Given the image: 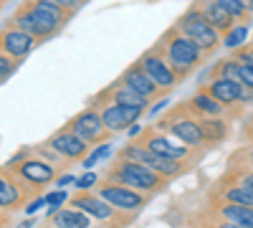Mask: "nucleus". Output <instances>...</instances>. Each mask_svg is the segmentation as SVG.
Returning <instances> with one entry per match:
<instances>
[{
  "mask_svg": "<svg viewBox=\"0 0 253 228\" xmlns=\"http://www.w3.org/2000/svg\"><path fill=\"white\" fill-rule=\"evenodd\" d=\"M43 203H46V198H36L33 203H26V213H28V216H33V213H36Z\"/></svg>",
  "mask_w": 253,
  "mask_h": 228,
  "instance_id": "35",
  "label": "nucleus"
},
{
  "mask_svg": "<svg viewBox=\"0 0 253 228\" xmlns=\"http://www.w3.org/2000/svg\"><path fill=\"white\" fill-rule=\"evenodd\" d=\"M48 147H51L58 157H63L66 162H81L84 157L89 155V144L84 142L76 132H71L69 127L58 130V132L48 139Z\"/></svg>",
  "mask_w": 253,
  "mask_h": 228,
  "instance_id": "14",
  "label": "nucleus"
},
{
  "mask_svg": "<svg viewBox=\"0 0 253 228\" xmlns=\"http://www.w3.org/2000/svg\"><path fill=\"white\" fill-rule=\"evenodd\" d=\"M215 200V211L213 216L228 221V223H236V226H246V228H253V208L248 205H241V203H228V200Z\"/></svg>",
  "mask_w": 253,
  "mask_h": 228,
  "instance_id": "18",
  "label": "nucleus"
},
{
  "mask_svg": "<svg viewBox=\"0 0 253 228\" xmlns=\"http://www.w3.org/2000/svg\"><path fill=\"white\" fill-rule=\"evenodd\" d=\"M96 195H101L107 203H112L114 208L124 211V213H137L139 208H144L150 195L142 193V190H134L129 185H122L117 180H109V178H101L96 182Z\"/></svg>",
  "mask_w": 253,
  "mask_h": 228,
  "instance_id": "8",
  "label": "nucleus"
},
{
  "mask_svg": "<svg viewBox=\"0 0 253 228\" xmlns=\"http://www.w3.org/2000/svg\"><path fill=\"white\" fill-rule=\"evenodd\" d=\"M243 3H246V8H248V13L253 15V0H243Z\"/></svg>",
  "mask_w": 253,
  "mask_h": 228,
  "instance_id": "39",
  "label": "nucleus"
},
{
  "mask_svg": "<svg viewBox=\"0 0 253 228\" xmlns=\"http://www.w3.org/2000/svg\"><path fill=\"white\" fill-rule=\"evenodd\" d=\"M213 198L228 200V203H241V205L253 208V188H243V185H218Z\"/></svg>",
  "mask_w": 253,
  "mask_h": 228,
  "instance_id": "23",
  "label": "nucleus"
},
{
  "mask_svg": "<svg viewBox=\"0 0 253 228\" xmlns=\"http://www.w3.org/2000/svg\"><path fill=\"white\" fill-rule=\"evenodd\" d=\"M36 44H38V41L31 33L20 31L13 23L0 31V51H3L5 56H10V58H15V61H23L36 48Z\"/></svg>",
  "mask_w": 253,
  "mask_h": 228,
  "instance_id": "15",
  "label": "nucleus"
},
{
  "mask_svg": "<svg viewBox=\"0 0 253 228\" xmlns=\"http://www.w3.org/2000/svg\"><path fill=\"white\" fill-rule=\"evenodd\" d=\"M230 56H233V58H238L241 64H248V66H253V46H251V44H241L238 48H233V51H230Z\"/></svg>",
  "mask_w": 253,
  "mask_h": 228,
  "instance_id": "29",
  "label": "nucleus"
},
{
  "mask_svg": "<svg viewBox=\"0 0 253 228\" xmlns=\"http://www.w3.org/2000/svg\"><path fill=\"white\" fill-rule=\"evenodd\" d=\"M134 142H139L142 147L150 150V152H157V155H165V157L187 162L190 168H193V165L208 152V150H200V147H187V144H182V142H172L170 135H165V132L157 130V127L139 130V135L134 137Z\"/></svg>",
  "mask_w": 253,
  "mask_h": 228,
  "instance_id": "6",
  "label": "nucleus"
},
{
  "mask_svg": "<svg viewBox=\"0 0 253 228\" xmlns=\"http://www.w3.org/2000/svg\"><path fill=\"white\" fill-rule=\"evenodd\" d=\"M157 46H160L162 56L167 58V64L172 66V71L177 74L180 81L190 79L200 66H205V61L210 58L198 44H193L187 36H182L175 26L167 28V31L160 36Z\"/></svg>",
  "mask_w": 253,
  "mask_h": 228,
  "instance_id": "2",
  "label": "nucleus"
},
{
  "mask_svg": "<svg viewBox=\"0 0 253 228\" xmlns=\"http://www.w3.org/2000/svg\"><path fill=\"white\" fill-rule=\"evenodd\" d=\"M96 96H101V99H112V101H117V104H124V107H142V109H147V107L152 104V101L147 99L144 94H139V91L132 89L129 84H124L122 79L112 81V84H109L107 89H101Z\"/></svg>",
  "mask_w": 253,
  "mask_h": 228,
  "instance_id": "17",
  "label": "nucleus"
},
{
  "mask_svg": "<svg viewBox=\"0 0 253 228\" xmlns=\"http://www.w3.org/2000/svg\"><path fill=\"white\" fill-rule=\"evenodd\" d=\"M175 28H177L182 36H187L193 44H198L208 56H213V53L223 46V36L213 28V23H210V20L203 15V10H200L195 3L175 20Z\"/></svg>",
  "mask_w": 253,
  "mask_h": 228,
  "instance_id": "5",
  "label": "nucleus"
},
{
  "mask_svg": "<svg viewBox=\"0 0 253 228\" xmlns=\"http://www.w3.org/2000/svg\"><path fill=\"white\" fill-rule=\"evenodd\" d=\"M124 84H129L132 89H137L139 94H144L150 101H157V99H162L165 94L157 89V84L150 79V74H147L144 69H142V64L139 61H134V64H129L124 71H122V76H119Z\"/></svg>",
  "mask_w": 253,
  "mask_h": 228,
  "instance_id": "16",
  "label": "nucleus"
},
{
  "mask_svg": "<svg viewBox=\"0 0 253 228\" xmlns=\"http://www.w3.org/2000/svg\"><path fill=\"white\" fill-rule=\"evenodd\" d=\"M66 127H69L71 132H76L84 142L89 144V147H91V144H104V142H109V139L114 137L107 127H104V122H101V117H99V112H96L94 107L74 114Z\"/></svg>",
  "mask_w": 253,
  "mask_h": 228,
  "instance_id": "12",
  "label": "nucleus"
},
{
  "mask_svg": "<svg viewBox=\"0 0 253 228\" xmlns=\"http://www.w3.org/2000/svg\"><path fill=\"white\" fill-rule=\"evenodd\" d=\"M157 130H162L165 135H170L172 139L187 144V147H200V150H208L205 147V135H203V124H200V117L187 107V99L180 101V104L170 112H165L157 122Z\"/></svg>",
  "mask_w": 253,
  "mask_h": 228,
  "instance_id": "4",
  "label": "nucleus"
},
{
  "mask_svg": "<svg viewBox=\"0 0 253 228\" xmlns=\"http://www.w3.org/2000/svg\"><path fill=\"white\" fill-rule=\"evenodd\" d=\"M248 31H251V23H236L233 28H230L225 36H223V46L225 48H238L241 44H246V38H248Z\"/></svg>",
  "mask_w": 253,
  "mask_h": 228,
  "instance_id": "25",
  "label": "nucleus"
},
{
  "mask_svg": "<svg viewBox=\"0 0 253 228\" xmlns=\"http://www.w3.org/2000/svg\"><path fill=\"white\" fill-rule=\"evenodd\" d=\"M76 10L63 8L51 0H26L15 13H13V26H18L20 31L31 33L38 44L53 38L63 26L74 18Z\"/></svg>",
  "mask_w": 253,
  "mask_h": 228,
  "instance_id": "1",
  "label": "nucleus"
},
{
  "mask_svg": "<svg viewBox=\"0 0 253 228\" xmlns=\"http://www.w3.org/2000/svg\"><path fill=\"white\" fill-rule=\"evenodd\" d=\"M69 182H76L74 175H63V178H58V185H69Z\"/></svg>",
  "mask_w": 253,
  "mask_h": 228,
  "instance_id": "38",
  "label": "nucleus"
},
{
  "mask_svg": "<svg viewBox=\"0 0 253 228\" xmlns=\"http://www.w3.org/2000/svg\"><path fill=\"white\" fill-rule=\"evenodd\" d=\"M218 3L236 18V23H251V20H253V15L248 13L243 0H218Z\"/></svg>",
  "mask_w": 253,
  "mask_h": 228,
  "instance_id": "26",
  "label": "nucleus"
},
{
  "mask_svg": "<svg viewBox=\"0 0 253 228\" xmlns=\"http://www.w3.org/2000/svg\"><path fill=\"white\" fill-rule=\"evenodd\" d=\"M104 178L109 180H117L122 185H129L134 190H142L147 195H155V193H162L170 180L162 178L160 173H155L152 168H147L144 162H137V160H129V157H119L109 165V170L104 173Z\"/></svg>",
  "mask_w": 253,
  "mask_h": 228,
  "instance_id": "3",
  "label": "nucleus"
},
{
  "mask_svg": "<svg viewBox=\"0 0 253 228\" xmlns=\"http://www.w3.org/2000/svg\"><path fill=\"white\" fill-rule=\"evenodd\" d=\"M81 3H86V0H81Z\"/></svg>",
  "mask_w": 253,
  "mask_h": 228,
  "instance_id": "41",
  "label": "nucleus"
},
{
  "mask_svg": "<svg viewBox=\"0 0 253 228\" xmlns=\"http://www.w3.org/2000/svg\"><path fill=\"white\" fill-rule=\"evenodd\" d=\"M96 182H99L96 173H86V175H81V178L76 180V185H79V190H86V188H91V185H96Z\"/></svg>",
  "mask_w": 253,
  "mask_h": 228,
  "instance_id": "34",
  "label": "nucleus"
},
{
  "mask_svg": "<svg viewBox=\"0 0 253 228\" xmlns=\"http://www.w3.org/2000/svg\"><path fill=\"white\" fill-rule=\"evenodd\" d=\"M251 46H253V41H251Z\"/></svg>",
  "mask_w": 253,
  "mask_h": 228,
  "instance_id": "42",
  "label": "nucleus"
},
{
  "mask_svg": "<svg viewBox=\"0 0 253 228\" xmlns=\"http://www.w3.org/2000/svg\"><path fill=\"white\" fill-rule=\"evenodd\" d=\"M51 3H58L63 8H71V10H79L81 8V0H51Z\"/></svg>",
  "mask_w": 253,
  "mask_h": 228,
  "instance_id": "36",
  "label": "nucleus"
},
{
  "mask_svg": "<svg viewBox=\"0 0 253 228\" xmlns=\"http://www.w3.org/2000/svg\"><path fill=\"white\" fill-rule=\"evenodd\" d=\"M187 107L193 109L198 117H228V107H223L218 99H213L210 94H205L203 89H198L193 96L187 99Z\"/></svg>",
  "mask_w": 253,
  "mask_h": 228,
  "instance_id": "21",
  "label": "nucleus"
},
{
  "mask_svg": "<svg viewBox=\"0 0 253 228\" xmlns=\"http://www.w3.org/2000/svg\"><path fill=\"white\" fill-rule=\"evenodd\" d=\"M69 205L84 211V213H86L89 218H94V221L112 223V228H122V226L129 223V221H134V216L119 218V208H114V205L107 203L101 195H94V193H89V190H81V193H76L74 198H69Z\"/></svg>",
  "mask_w": 253,
  "mask_h": 228,
  "instance_id": "9",
  "label": "nucleus"
},
{
  "mask_svg": "<svg viewBox=\"0 0 253 228\" xmlns=\"http://www.w3.org/2000/svg\"><path fill=\"white\" fill-rule=\"evenodd\" d=\"M10 178H13V170H5V173L0 170V188H3V185H5V182H8Z\"/></svg>",
  "mask_w": 253,
  "mask_h": 228,
  "instance_id": "37",
  "label": "nucleus"
},
{
  "mask_svg": "<svg viewBox=\"0 0 253 228\" xmlns=\"http://www.w3.org/2000/svg\"><path fill=\"white\" fill-rule=\"evenodd\" d=\"M43 228H46V226H43ZM53 228H56V226H53Z\"/></svg>",
  "mask_w": 253,
  "mask_h": 228,
  "instance_id": "43",
  "label": "nucleus"
},
{
  "mask_svg": "<svg viewBox=\"0 0 253 228\" xmlns=\"http://www.w3.org/2000/svg\"><path fill=\"white\" fill-rule=\"evenodd\" d=\"M241 139L246 144H253V112L246 117V122L241 124Z\"/></svg>",
  "mask_w": 253,
  "mask_h": 228,
  "instance_id": "33",
  "label": "nucleus"
},
{
  "mask_svg": "<svg viewBox=\"0 0 253 228\" xmlns=\"http://www.w3.org/2000/svg\"><path fill=\"white\" fill-rule=\"evenodd\" d=\"M109 155H112V147H109L107 142H104V144H99V147H96L94 152H89V155L84 157L81 162H84V168H94L96 162H101L104 157H109Z\"/></svg>",
  "mask_w": 253,
  "mask_h": 228,
  "instance_id": "27",
  "label": "nucleus"
},
{
  "mask_svg": "<svg viewBox=\"0 0 253 228\" xmlns=\"http://www.w3.org/2000/svg\"><path fill=\"white\" fill-rule=\"evenodd\" d=\"M200 10H203V15L210 20V23H213V28L220 33V36H225L230 28H233L236 26V18L233 15H230L220 3H218V0H198V3H195Z\"/></svg>",
  "mask_w": 253,
  "mask_h": 228,
  "instance_id": "19",
  "label": "nucleus"
},
{
  "mask_svg": "<svg viewBox=\"0 0 253 228\" xmlns=\"http://www.w3.org/2000/svg\"><path fill=\"white\" fill-rule=\"evenodd\" d=\"M137 61L142 64V69H144L147 74H150V79L155 81L157 89H160L165 96L170 94L175 87H180V84H182V81L177 79V74L172 71V66L167 64V58L162 56V51H160V46H157V44H155L152 48H147Z\"/></svg>",
  "mask_w": 253,
  "mask_h": 228,
  "instance_id": "11",
  "label": "nucleus"
},
{
  "mask_svg": "<svg viewBox=\"0 0 253 228\" xmlns=\"http://www.w3.org/2000/svg\"><path fill=\"white\" fill-rule=\"evenodd\" d=\"M230 165H246V168H253V144H246V147L236 150L230 155Z\"/></svg>",
  "mask_w": 253,
  "mask_h": 228,
  "instance_id": "28",
  "label": "nucleus"
},
{
  "mask_svg": "<svg viewBox=\"0 0 253 228\" xmlns=\"http://www.w3.org/2000/svg\"><path fill=\"white\" fill-rule=\"evenodd\" d=\"M203 124V135H205V147L213 150L218 144H223L230 137V124L225 122V117H200Z\"/></svg>",
  "mask_w": 253,
  "mask_h": 228,
  "instance_id": "20",
  "label": "nucleus"
},
{
  "mask_svg": "<svg viewBox=\"0 0 253 228\" xmlns=\"http://www.w3.org/2000/svg\"><path fill=\"white\" fill-rule=\"evenodd\" d=\"M91 107L99 112L104 127H107L112 135L129 130L132 124H137V119L144 114L142 107H124V104H117V101H112V99H101L96 94L91 99Z\"/></svg>",
  "mask_w": 253,
  "mask_h": 228,
  "instance_id": "10",
  "label": "nucleus"
},
{
  "mask_svg": "<svg viewBox=\"0 0 253 228\" xmlns=\"http://www.w3.org/2000/svg\"><path fill=\"white\" fill-rule=\"evenodd\" d=\"M218 185H243V188H253V168H246V165H228V170L220 175Z\"/></svg>",
  "mask_w": 253,
  "mask_h": 228,
  "instance_id": "24",
  "label": "nucleus"
},
{
  "mask_svg": "<svg viewBox=\"0 0 253 228\" xmlns=\"http://www.w3.org/2000/svg\"><path fill=\"white\" fill-rule=\"evenodd\" d=\"M119 157H129V160H137V162H144L147 168H152L155 173H160L162 178L167 180H175L180 175H185L187 170H193L187 162H180V160H172V157H165V155H157V152H150L144 150L139 142H126L124 147L117 152Z\"/></svg>",
  "mask_w": 253,
  "mask_h": 228,
  "instance_id": "7",
  "label": "nucleus"
},
{
  "mask_svg": "<svg viewBox=\"0 0 253 228\" xmlns=\"http://www.w3.org/2000/svg\"><path fill=\"white\" fill-rule=\"evenodd\" d=\"M69 200V193L66 190H53L51 195H46V205H48V216L58 211V205L61 203H66Z\"/></svg>",
  "mask_w": 253,
  "mask_h": 228,
  "instance_id": "31",
  "label": "nucleus"
},
{
  "mask_svg": "<svg viewBox=\"0 0 253 228\" xmlns=\"http://www.w3.org/2000/svg\"><path fill=\"white\" fill-rule=\"evenodd\" d=\"M48 218H51V223L56 228H91V218L84 213V211L74 208V205H69V208H63V211L58 208Z\"/></svg>",
  "mask_w": 253,
  "mask_h": 228,
  "instance_id": "22",
  "label": "nucleus"
},
{
  "mask_svg": "<svg viewBox=\"0 0 253 228\" xmlns=\"http://www.w3.org/2000/svg\"><path fill=\"white\" fill-rule=\"evenodd\" d=\"M238 61V58H236ZM236 76H238V81L243 87H248V89H253V66H248V64H241L238 61V69H236Z\"/></svg>",
  "mask_w": 253,
  "mask_h": 228,
  "instance_id": "32",
  "label": "nucleus"
},
{
  "mask_svg": "<svg viewBox=\"0 0 253 228\" xmlns=\"http://www.w3.org/2000/svg\"><path fill=\"white\" fill-rule=\"evenodd\" d=\"M18 64H20V61H15V58H10V56H5L3 51H0V81L8 79L18 69Z\"/></svg>",
  "mask_w": 253,
  "mask_h": 228,
  "instance_id": "30",
  "label": "nucleus"
},
{
  "mask_svg": "<svg viewBox=\"0 0 253 228\" xmlns=\"http://www.w3.org/2000/svg\"><path fill=\"white\" fill-rule=\"evenodd\" d=\"M5 3H8V0H0V10H3V5H5Z\"/></svg>",
  "mask_w": 253,
  "mask_h": 228,
  "instance_id": "40",
  "label": "nucleus"
},
{
  "mask_svg": "<svg viewBox=\"0 0 253 228\" xmlns=\"http://www.w3.org/2000/svg\"><path fill=\"white\" fill-rule=\"evenodd\" d=\"M13 173L23 182H28L31 188L33 185L38 188V185H48V182L56 180V165L41 160V157H28L26 152H20L13 160Z\"/></svg>",
  "mask_w": 253,
  "mask_h": 228,
  "instance_id": "13",
  "label": "nucleus"
}]
</instances>
